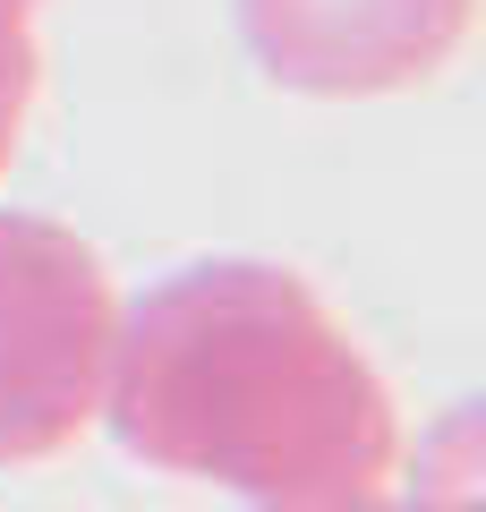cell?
Instances as JSON below:
<instances>
[{
    "label": "cell",
    "mask_w": 486,
    "mask_h": 512,
    "mask_svg": "<svg viewBox=\"0 0 486 512\" xmlns=\"http://www.w3.org/2000/svg\"><path fill=\"white\" fill-rule=\"evenodd\" d=\"M103 427L128 461L248 504L401 470V402L324 291L273 256H197L120 299Z\"/></svg>",
    "instance_id": "obj_1"
},
{
    "label": "cell",
    "mask_w": 486,
    "mask_h": 512,
    "mask_svg": "<svg viewBox=\"0 0 486 512\" xmlns=\"http://www.w3.org/2000/svg\"><path fill=\"white\" fill-rule=\"evenodd\" d=\"M120 282L69 222L0 205V470L60 461L103 427Z\"/></svg>",
    "instance_id": "obj_2"
},
{
    "label": "cell",
    "mask_w": 486,
    "mask_h": 512,
    "mask_svg": "<svg viewBox=\"0 0 486 512\" xmlns=\"http://www.w3.org/2000/svg\"><path fill=\"white\" fill-rule=\"evenodd\" d=\"M265 86L307 103L418 94L469 52L478 0H231Z\"/></svg>",
    "instance_id": "obj_3"
},
{
    "label": "cell",
    "mask_w": 486,
    "mask_h": 512,
    "mask_svg": "<svg viewBox=\"0 0 486 512\" xmlns=\"http://www.w3.org/2000/svg\"><path fill=\"white\" fill-rule=\"evenodd\" d=\"M43 86V43H35V0H0V180L26 146V111Z\"/></svg>",
    "instance_id": "obj_4"
},
{
    "label": "cell",
    "mask_w": 486,
    "mask_h": 512,
    "mask_svg": "<svg viewBox=\"0 0 486 512\" xmlns=\"http://www.w3.org/2000/svg\"><path fill=\"white\" fill-rule=\"evenodd\" d=\"M418 504L435 512H478V410H452L427 444H418Z\"/></svg>",
    "instance_id": "obj_5"
},
{
    "label": "cell",
    "mask_w": 486,
    "mask_h": 512,
    "mask_svg": "<svg viewBox=\"0 0 486 512\" xmlns=\"http://www.w3.org/2000/svg\"><path fill=\"white\" fill-rule=\"evenodd\" d=\"M256 512H435V504L393 495V478H384V487H359V495H307V504H256Z\"/></svg>",
    "instance_id": "obj_6"
}]
</instances>
